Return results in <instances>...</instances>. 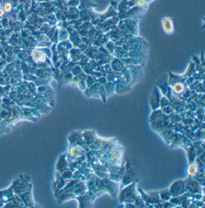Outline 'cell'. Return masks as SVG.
Instances as JSON below:
<instances>
[{
    "mask_svg": "<svg viewBox=\"0 0 205 208\" xmlns=\"http://www.w3.org/2000/svg\"><path fill=\"white\" fill-rule=\"evenodd\" d=\"M162 25L163 29L166 33L168 35H173L174 32V24L172 19L170 18L166 17L163 19L162 20Z\"/></svg>",
    "mask_w": 205,
    "mask_h": 208,
    "instance_id": "cell-1",
    "label": "cell"
},
{
    "mask_svg": "<svg viewBox=\"0 0 205 208\" xmlns=\"http://www.w3.org/2000/svg\"><path fill=\"white\" fill-rule=\"evenodd\" d=\"M129 193V188H128V190L127 189L125 190L124 191H123L120 198L124 200V201H134L135 199H137V196H136V193L135 192L134 190V187L133 186H131V190H130Z\"/></svg>",
    "mask_w": 205,
    "mask_h": 208,
    "instance_id": "cell-2",
    "label": "cell"
},
{
    "mask_svg": "<svg viewBox=\"0 0 205 208\" xmlns=\"http://www.w3.org/2000/svg\"><path fill=\"white\" fill-rule=\"evenodd\" d=\"M174 90L176 93H180L183 90V87L181 84L177 83L174 85Z\"/></svg>",
    "mask_w": 205,
    "mask_h": 208,
    "instance_id": "cell-3",
    "label": "cell"
},
{
    "mask_svg": "<svg viewBox=\"0 0 205 208\" xmlns=\"http://www.w3.org/2000/svg\"><path fill=\"white\" fill-rule=\"evenodd\" d=\"M6 7V10H8L10 9V5H9V4H7V5H6V7Z\"/></svg>",
    "mask_w": 205,
    "mask_h": 208,
    "instance_id": "cell-4",
    "label": "cell"
},
{
    "mask_svg": "<svg viewBox=\"0 0 205 208\" xmlns=\"http://www.w3.org/2000/svg\"><path fill=\"white\" fill-rule=\"evenodd\" d=\"M2 14H3V12L1 10H0V16H1Z\"/></svg>",
    "mask_w": 205,
    "mask_h": 208,
    "instance_id": "cell-5",
    "label": "cell"
}]
</instances>
